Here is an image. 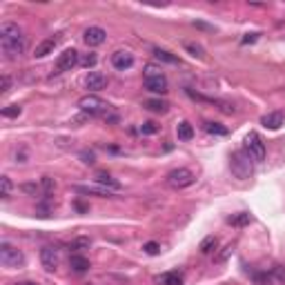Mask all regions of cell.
Listing matches in <instances>:
<instances>
[{
	"label": "cell",
	"mask_w": 285,
	"mask_h": 285,
	"mask_svg": "<svg viewBox=\"0 0 285 285\" xmlns=\"http://www.w3.org/2000/svg\"><path fill=\"white\" fill-rule=\"evenodd\" d=\"M112 65L116 69H120V71H125V69H129L132 65H134V56H132L129 51H116V54H112Z\"/></svg>",
	"instance_id": "cell-10"
},
{
	"label": "cell",
	"mask_w": 285,
	"mask_h": 285,
	"mask_svg": "<svg viewBox=\"0 0 285 285\" xmlns=\"http://www.w3.org/2000/svg\"><path fill=\"white\" fill-rule=\"evenodd\" d=\"M0 261L7 268H20V265H25V254L16 250V247H11L9 243H3L0 245Z\"/></svg>",
	"instance_id": "cell-4"
},
{
	"label": "cell",
	"mask_w": 285,
	"mask_h": 285,
	"mask_svg": "<svg viewBox=\"0 0 285 285\" xmlns=\"http://www.w3.org/2000/svg\"><path fill=\"white\" fill-rule=\"evenodd\" d=\"M81 63L85 65V67H94V65H96V56H94V54H87V56H85Z\"/></svg>",
	"instance_id": "cell-36"
},
{
	"label": "cell",
	"mask_w": 285,
	"mask_h": 285,
	"mask_svg": "<svg viewBox=\"0 0 285 285\" xmlns=\"http://www.w3.org/2000/svg\"><path fill=\"white\" fill-rule=\"evenodd\" d=\"M105 38H107V34H105V29H102V27H89V29H85V34H83V40L87 42L89 47L102 45Z\"/></svg>",
	"instance_id": "cell-7"
},
{
	"label": "cell",
	"mask_w": 285,
	"mask_h": 285,
	"mask_svg": "<svg viewBox=\"0 0 285 285\" xmlns=\"http://www.w3.org/2000/svg\"><path fill=\"white\" fill-rule=\"evenodd\" d=\"M229 223H232L234 227H245V225H250V214H247V212H239V214L229 216Z\"/></svg>",
	"instance_id": "cell-23"
},
{
	"label": "cell",
	"mask_w": 285,
	"mask_h": 285,
	"mask_svg": "<svg viewBox=\"0 0 285 285\" xmlns=\"http://www.w3.org/2000/svg\"><path fill=\"white\" fill-rule=\"evenodd\" d=\"M96 185H102V187H107V190H112V192H116V190H120V183L118 180H114L109 174H105V172H98L96 174Z\"/></svg>",
	"instance_id": "cell-18"
},
{
	"label": "cell",
	"mask_w": 285,
	"mask_h": 285,
	"mask_svg": "<svg viewBox=\"0 0 285 285\" xmlns=\"http://www.w3.org/2000/svg\"><path fill=\"white\" fill-rule=\"evenodd\" d=\"M76 192H81V194H96V196H112V190H107V187H102V185H78Z\"/></svg>",
	"instance_id": "cell-17"
},
{
	"label": "cell",
	"mask_w": 285,
	"mask_h": 285,
	"mask_svg": "<svg viewBox=\"0 0 285 285\" xmlns=\"http://www.w3.org/2000/svg\"><path fill=\"white\" fill-rule=\"evenodd\" d=\"M245 151L250 154V159L254 163H261L265 159V143L261 141V136L256 132H250V134L245 136Z\"/></svg>",
	"instance_id": "cell-3"
},
{
	"label": "cell",
	"mask_w": 285,
	"mask_h": 285,
	"mask_svg": "<svg viewBox=\"0 0 285 285\" xmlns=\"http://www.w3.org/2000/svg\"><path fill=\"white\" fill-rule=\"evenodd\" d=\"M256 36L258 34H247L245 38H243V42H245V45H247V42H254V40H256Z\"/></svg>",
	"instance_id": "cell-41"
},
{
	"label": "cell",
	"mask_w": 285,
	"mask_h": 285,
	"mask_svg": "<svg viewBox=\"0 0 285 285\" xmlns=\"http://www.w3.org/2000/svg\"><path fill=\"white\" fill-rule=\"evenodd\" d=\"M78 63H81V58H78V51L76 49H65L58 56V60H56V69L58 71H71Z\"/></svg>",
	"instance_id": "cell-6"
},
{
	"label": "cell",
	"mask_w": 285,
	"mask_h": 285,
	"mask_svg": "<svg viewBox=\"0 0 285 285\" xmlns=\"http://www.w3.org/2000/svg\"><path fill=\"white\" fill-rule=\"evenodd\" d=\"M78 107H81V112L87 114V116H102V114L107 116V112H109V105H107V102L100 100L98 96H94V94L83 96V98L78 100Z\"/></svg>",
	"instance_id": "cell-2"
},
{
	"label": "cell",
	"mask_w": 285,
	"mask_h": 285,
	"mask_svg": "<svg viewBox=\"0 0 285 285\" xmlns=\"http://www.w3.org/2000/svg\"><path fill=\"white\" fill-rule=\"evenodd\" d=\"M20 38H22V32L18 25H14V22H3L0 25V42H14Z\"/></svg>",
	"instance_id": "cell-8"
},
{
	"label": "cell",
	"mask_w": 285,
	"mask_h": 285,
	"mask_svg": "<svg viewBox=\"0 0 285 285\" xmlns=\"http://www.w3.org/2000/svg\"><path fill=\"white\" fill-rule=\"evenodd\" d=\"M89 245H92V241L85 239V236H81V239H74V241H71V243H69V250L83 252V250H89Z\"/></svg>",
	"instance_id": "cell-25"
},
{
	"label": "cell",
	"mask_w": 285,
	"mask_h": 285,
	"mask_svg": "<svg viewBox=\"0 0 285 285\" xmlns=\"http://www.w3.org/2000/svg\"><path fill=\"white\" fill-rule=\"evenodd\" d=\"M56 45H58V38H47V40H42L38 47H36V51H34V56L36 58H45V56H49V54L56 49Z\"/></svg>",
	"instance_id": "cell-15"
},
{
	"label": "cell",
	"mask_w": 285,
	"mask_h": 285,
	"mask_svg": "<svg viewBox=\"0 0 285 285\" xmlns=\"http://www.w3.org/2000/svg\"><path fill=\"white\" fill-rule=\"evenodd\" d=\"M159 283H163V285H183V278H180V274H176V272H169V274L159 278Z\"/></svg>",
	"instance_id": "cell-26"
},
{
	"label": "cell",
	"mask_w": 285,
	"mask_h": 285,
	"mask_svg": "<svg viewBox=\"0 0 285 285\" xmlns=\"http://www.w3.org/2000/svg\"><path fill=\"white\" fill-rule=\"evenodd\" d=\"M167 183L172 187H176V190H183V187H190L194 183V174L190 172V169H185V167L172 169V172L167 174Z\"/></svg>",
	"instance_id": "cell-5"
},
{
	"label": "cell",
	"mask_w": 285,
	"mask_h": 285,
	"mask_svg": "<svg viewBox=\"0 0 285 285\" xmlns=\"http://www.w3.org/2000/svg\"><path fill=\"white\" fill-rule=\"evenodd\" d=\"M261 123L268 127V129H281L285 125V114L283 112H270L261 118Z\"/></svg>",
	"instance_id": "cell-12"
},
{
	"label": "cell",
	"mask_w": 285,
	"mask_h": 285,
	"mask_svg": "<svg viewBox=\"0 0 285 285\" xmlns=\"http://www.w3.org/2000/svg\"><path fill=\"white\" fill-rule=\"evenodd\" d=\"M145 107H147V109H151V112L165 114L169 105H167V100H161V98H151V100H147V102H145Z\"/></svg>",
	"instance_id": "cell-22"
},
{
	"label": "cell",
	"mask_w": 285,
	"mask_h": 285,
	"mask_svg": "<svg viewBox=\"0 0 285 285\" xmlns=\"http://www.w3.org/2000/svg\"><path fill=\"white\" fill-rule=\"evenodd\" d=\"M154 56L161 60V63H167V65H176L178 63V58L174 56V54H169L167 49H161V47H156L154 49Z\"/></svg>",
	"instance_id": "cell-20"
},
{
	"label": "cell",
	"mask_w": 285,
	"mask_h": 285,
	"mask_svg": "<svg viewBox=\"0 0 285 285\" xmlns=\"http://www.w3.org/2000/svg\"><path fill=\"white\" fill-rule=\"evenodd\" d=\"M22 190L29 192V194H36V192H38V187H36V185H22Z\"/></svg>",
	"instance_id": "cell-40"
},
{
	"label": "cell",
	"mask_w": 285,
	"mask_h": 285,
	"mask_svg": "<svg viewBox=\"0 0 285 285\" xmlns=\"http://www.w3.org/2000/svg\"><path fill=\"white\" fill-rule=\"evenodd\" d=\"M16 285H38V283H34V281H20V283H16Z\"/></svg>",
	"instance_id": "cell-42"
},
{
	"label": "cell",
	"mask_w": 285,
	"mask_h": 285,
	"mask_svg": "<svg viewBox=\"0 0 285 285\" xmlns=\"http://www.w3.org/2000/svg\"><path fill=\"white\" fill-rule=\"evenodd\" d=\"M176 134H178L180 141H192L194 138V127L187 123V120H183V123H178V127H176Z\"/></svg>",
	"instance_id": "cell-19"
},
{
	"label": "cell",
	"mask_w": 285,
	"mask_h": 285,
	"mask_svg": "<svg viewBox=\"0 0 285 285\" xmlns=\"http://www.w3.org/2000/svg\"><path fill=\"white\" fill-rule=\"evenodd\" d=\"M159 76H163L161 67H156V65H147V67H145V81H147V78H159Z\"/></svg>",
	"instance_id": "cell-32"
},
{
	"label": "cell",
	"mask_w": 285,
	"mask_h": 285,
	"mask_svg": "<svg viewBox=\"0 0 285 285\" xmlns=\"http://www.w3.org/2000/svg\"><path fill=\"white\" fill-rule=\"evenodd\" d=\"M252 163L254 161L250 159V154H247L245 149H239V151H234V154H232L229 167H232V174L236 178L245 180V178H250L254 174V165H252Z\"/></svg>",
	"instance_id": "cell-1"
},
{
	"label": "cell",
	"mask_w": 285,
	"mask_h": 285,
	"mask_svg": "<svg viewBox=\"0 0 285 285\" xmlns=\"http://www.w3.org/2000/svg\"><path fill=\"white\" fill-rule=\"evenodd\" d=\"M20 112H22L20 105H7L3 109V116L5 118H18V116H20Z\"/></svg>",
	"instance_id": "cell-30"
},
{
	"label": "cell",
	"mask_w": 285,
	"mask_h": 285,
	"mask_svg": "<svg viewBox=\"0 0 285 285\" xmlns=\"http://www.w3.org/2000/svg\"><path fill=\"white\" fill-rule=\"evenodd\" d=\"M0 47H3V51H5L7 58H18L22 51H25V38L14 40V42H0Z\"/></svg>",
	"instance_id": "cell-13"
},
{
	"label": "cell",
	"mask_w": 285,
	"mask_h": 285,
	"mask_svg": "<svg viewBox=\"0 0 285 285\" xmlns=\"http://www.w3.org/2000/svg\"><path fill=\"white\" fill-rule=\"evenodd\" d=\"M69 265H71V270H74L76 274H85V272L89 270V261L85 256H81V254H71Z\"/></svg>",
	"instance_id": "cell-16"
},
{
	"label": "cell",
	"mask_w": 285,
	"mask_h": 285,
	"mask_svg": "<svg viewBox=\"0 0 285 285\" xmlns=\"http://www.w3.org/2000/svg\"><path fill=\"white\" fill-rule=\"evenodd\" d=\"M270 276H272V285H285V268L283 265H274L270 270Z\"/></svg>",
	"instance_id": "cell-21"
},
{
	"label": "cell",
	"mask_w": 285,
	"mask_h": 285,
	"mask_svg": "<svg viewBox=\"0 0 285 285\" xmlns=\"http://www.w3.org/2000/svg\"><path fill=\"white\" fill-rule=\"evenodd\" d=\"M156 129H159V127H156L154 123H143V125H141V132H143V134H156Z\"/></svg>",
	"instance_id": "cell-35"
},
{
	"label": "cell",
	"mask_w": 285,
	"mask_h": 285,
	"mask_svg": "<svg viewBox=\"0 0 285 285\" xmlns=\"http://www.w3.org/2000/svg\"><path fill=\"white\" fill-rule=\"evenodd\" d=\"M9 89H11V78L5 74V76H3V94H7Z\"/></svg>",
	"instance_id": "cell-38"
},
{
	"label": "cell",
	"mask_w": 285,
	"mask_h": 285,
	"mask_svg": "<svg viewBox=\"0 0 285 285\" xmlns=\"http://www.w3.org/2000/svg\"><path fill=\"white\" fill-rule=\"evenodd\" d=\"M40 263L47 272H54L58 268V250H54V247H42L40 250Z\"/></svg>",
	"instance_id": "cell-9"
},
{
	"label": "cell",
	"mask_w": 285,
	"mask_h": 285,
	"mask_svg": "<svg viewBox=\"0 0 285 285\" xmlns=\"http://www.w3.org/2000/svg\"><path fill=\"white\" fill-rule=\"evenodd\" d=\"M42 187H45V190H47V192H51V190H54V180H51V178H47V176H45V178H42Z\"/></svg>",
	"instance_id": "cell-39"
},
{
	"label": "cell",
	"mask_w": 285,
	"mask_h": 285,
	"mask_svg": "<svg viewBox=\"0 0 285 285\" xmlns=\"http://www.w3.org/2000/svg\"><path fill=\"white\" fill-rule=\"evenodd\" d=\"M11 190H14V185H11L9 176H3V178H0V196H3V198H9V196H11Z\"/></svg>",
	"instance_id": "cell-27"
},
{
	"label": "cell",
	"mask_w": 285,
	"mask_h": 285,
	"mask_svg": "<svg viewBox=\"0 0 285 285\" xmlns=\"http://www.w3.org/2000/svg\"><path fill=\"white\" fill-rule=\"evenodd\" d=\"M216 245H218V239H216V236H205V239L201 241V247H198V250H201L203 254H210V252L216 250Z\"/></svg>",
	"instance_id": "cell-24"
},
{
	"label": "cell",
	"mask_w": 285,
	"mask_h": 285,
	"mask_svg": "<svg viewBox=\"0 0 285 285\" xmlns=\"http://www.w3.org/2000/svg\"><path fill=\"white\" fill-rule=\"evenodd\" d=\"M205 129H208L210 134H218V136H225L227 134L225 127H221L218 123H205Z\"/></svg>",
	"instance_id": "cell-31"
},
{
	"label": "cell",
	"mask_w": 285,
	"mask_h": 285,
	"mask_svg": "<svg viewBox=\"0 0 285 285\" xmlns=\"http://www.w3.org/2000/svg\"><path fill=\"white\" fill-rule=\"evenodd\" d=\"M252 278H254V283H256V285H272L270 272H254Z\"/></svg>",
	"instance_id": "cell-29"
},
{
	"label": "cell",
	"mask_w": 285,
	"mask_h": 285,
	"mask_svg": "<svg viewBox=\"0 0 285 285\" xmlns=\"http://www.w3.org/2000/svg\"><path fill=\"white\" fill-rule=\"evenodd\" d=\"M143 250L147 252V254H151V256H154V254H159V250H161V247H159V243H154V241H151V243H145V247H143Z\"/></svg>",
	"instance_id": "cell-34"
},
{
	"label": "cell",
	"mask_w": 285,
	"mask_h": 285,
	"mask_svg": "<svg viewBox=\"0 0 285 285\" xmlns=\"http://www.w3.org/2000/svg\"><path fill=\"white\" fill-rule=\"evenodd\" d=\"M185 49L190 51L194 58H205V49L201 45H196V42H185Z\"/></svg>",
	"instance_id": "cell-28"
},
{
	"label": "cell",
	"mask_w": 285,
	"mask_h": 285,
	"mask_svg": "<svg viewBox=\"0 0 285 285\" xmlns=\"http://www.w3.org/2000/svg\"><path fill=\"white\" fill-rule=\"evenodd\" d=\"M81 159H83V163H85V165H94V163H96V156H94V151H83V154H81Z\"/></svg>",
	"instance_id": "cell-33"
},
{
	"label": "cell",
	"mask_w": 285,
	"mask_h": 285,
	"mask_svg": "<svg viewBox=\"0 0 285 285\" xmlns=\"http://www.w3.org/2000/svg\"><path fill=\"white\" fill-rule=\"evenodd\" d=\"M145 89H149L151 94H165L167 92V78L165 76L147 78V81H145Z\"/></svg>",
	"instance_id": "cell-14"
},
{
	"label": "cell",
	"mask_w": 285,
	"mask_h": 285,
	"mask_svg": "<svg viewBox=\"0 0 285 285\" xmlns=\"http://www.w3.org/2000/svg\"><path fill=\"white\" fill-rule=\"evenodd\" d=\"M105 85H107V78L98 74V71H89L87 78H85V87H87L89 92H100Z\"/></svg>",
	"instance_id": "cell-11"
},
{
	"label": "cell",
	"mask_w": 285,
	"mask_h": 285,
	"mask_svg": "<svg viewBox=\"0 0 285 285\" xmlns=\"http://www.w3.org/2000/svg\"><path fill=\"white\" fill-rule=\"evenodd\" d=\"M229 254H232V245L223 247V252H221V254H218V256H216V261H218V263H223V261H225V258L229 256Z\"/></svg>",
	"instance_id": "cell-37"
}]
</instances>
